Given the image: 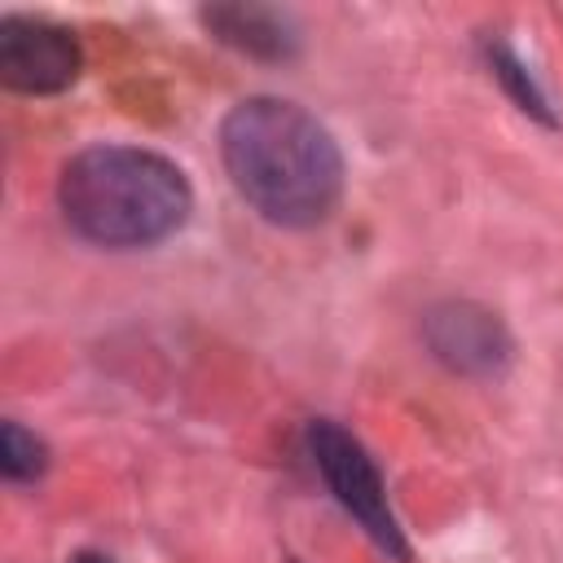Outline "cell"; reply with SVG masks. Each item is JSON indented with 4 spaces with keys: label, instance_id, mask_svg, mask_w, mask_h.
<instances>
[{
    "label": "cell",
    "instance_id": "ba28073f",
    "mask_svg": "<svg viewBox=\"0 0 563 563\" xmlns=\"http://www.w3.org/2000/svg\"><path fill=\"white\" fill-rule=\"evenodd\" d=\"M0 471L13 484H35L48 471V444L35 431H26L22 422L9 418L0 427Z\"/></svg>",
    "mask_w": 563,
    "mask_h": 563
},
{
    "label": "cell",
    "instance_id": "3957f363",
    "mask_svg": "<svg viewBox=\"0 0 563 563\" xmlns=\"http://www.w3.org/2000/svg\"><path fill=\"white\" fill-rule=\"evenodd\" d=\"M308 457L312 466L321 471L325 488L334 493V501L356 519V528L396 563H409V541H405V528L387 501V484H383V471L374 466L369 449L343 431L339 422L330 418H312L308 422Z\"/></svg>",
    "mask_w": 563,
    "mask_h": 563
},
{
    "label": "cell",
    "instance_id": "8992f818",
    "mask_svg": "<svg viewBox=\"0 0 563 563\" xmlns=\"http://www.w3.org/2000/svg\"><path fill=\"white\" fill-rule=\"evenodd\" d=\"M202 26L220 44H229L246 57H260V62H286L299 48L290 18L268 4H211V9H202Z\"/></svg>",
    "mask_w": 563,
    "mask_h": 563
},
{
    "label": "cell",
    "instance_id": "5b68a950",
    "mask_svg": "<svg viewBox=\"0 0 563 563\" xmlns=\"http://www.w3.org/2000/svg\"><path fill=\"white\" fill-rule=\"evenodd\" d=\"M422 343L449 374L462 378H497L515 356L506 321L475 299L431 303L422 312Z\"/></svg>",
    "mask_w": 563,
    "mask_h": 563
},
{
    "label": "cell",
    "instance_id": "6da1fadb",
    "mask_svg": "<svg viewBox=\"0 0 563 563\" xmlns=\"http://www.w3.org/2000/svg\"><path fill=\"white\" fill-rule=\"evenodd\" d=\"M233 189L268 224L312 229L343 198V154L330 128L295 101L246 97L220 123Z\"/></svg>",
    "mask_w": 563,
    "mask_h": 563
},
{
    "label": "cell",
    "instance_id": "9c48e42d",
    "mask_svg": "<svg viewBox=\"0 0 563 563\" xmlns=\"http://www.w3.org/2000/svg\"><path fill=\"white\" fill-rule=\"evenodd\" d=\"M70 563H114V559H106L97 550H79V554H70Z\"/></svg>",
    "mask_w": 563,
    "mask_h": 563
},
{
    "label": "cell",
    "instance_id": "277c9868",
    "mask_svg": "<svg viewBox=\"0 0 563 563\" xmlns=\"http://www.w3.org/2000/svg\"><path fill=\"white\" fill-rule=\"evenodd\" d=\"M84 70V53L70 26L31 18V13H4L0 18V84L26 97H53L66 92Z\"/></svg>",
    "mask_w": 563,
    "mask_h": 563
},
{
    "label": "cell",
    "instance_id": "7a4b0ae2",
    "mask_svg": "<svg viewBox=\"0 0 563 563\" xmlns=\"http://www.w3.org/2000/svg\"><path fill=\"white\" fill-rule=\"evenodd\" d=\"M66 224L106 251H141L172 238L189 211L194 189L185 172L141 145H88L57 180Z\"/></svg>",
    "mask_w": 563,
    "mask_h": 563
},
{
    "label": "cell",
    "instance_id": "52a82bcc",
    "mask_svg": "<svg viewBox=\"0 0 563 563\" xmlns=\"http://www.w3.org/2000/svg\"><path fill=\"white\" fill-rule=\"evenodd\" d=\"M484 57H488V70H493V79H497V84L510 92V101H515L523 114H532V119H541V123H554L545 92L537 88L532 70L519 62V53H515L510 44H501V40H484Z\"/></svg>",
    "mask_w": 563,
    "mask_h": 563
}]
</instances>
